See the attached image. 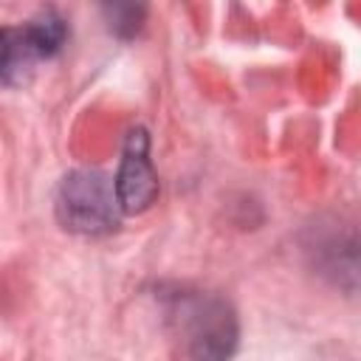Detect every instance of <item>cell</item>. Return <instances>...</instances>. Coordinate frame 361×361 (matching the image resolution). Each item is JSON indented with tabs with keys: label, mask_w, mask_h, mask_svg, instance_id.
<instances>
[{
	"label": "cell",
	"mask_w": 361,
	"mask_h": 361,
	"mask_svg": "<svg viewBox=\"0 0 361 361\" xmlns=\"http://www.w3.org/2000/svg\"><path fill=\"white\" fill-rule=\"evenodd\" d=\"M116 200L121 214H141L158 200V175L149 158V133L144 127H133L124 135L118 172L113 178Z\"/></svg>",
	"instance_id": "4"
},
{
	"label": "cell",
	"mask_w": 361,
	"mask_h": 361,
	"mask_svg": "<svg viewBox=\"0 0 361 361\" xmlns=\"http://www.w3.org/2000/svg\"><path fill=\"white\" fill-rule=\"evenodd\" d=\"M102 14H104L110 34H116L118 39H130L141 31L144 17H147V6H141V3H107V6H102Z\"/></svg>",
	"instance_id": "5"
},
{
	"label": "cell",
	"mask_w": 361,
	"mask_h": 361,
	"mask_svg": "<svg viewBox=\"0 0 361 361\" xmlns=\"http://www.w3.org/2000/svg\"><path fill=\"white\" fill-rule=\"evenodd\" d=\"M175 319L195 361H228L237 350L240 327L231 305L209 293L175 296Z\"/></svg>",
	"instance_id": "3"
},
{
	"label": "cell",
	"mask_w": 361,
	"mask_h": 361,
	"mask_svg": "<svg viewBox=\"0 0 361 361\" xmlns=\"http://www.w3.org/2000/svg\"><path fill=\"white\" fill-rule=\"evenodd\" d=\"M54 212L59 226L73 234H107L121 220L113 178L87 166L62 175L54 197Z\"/></svg>",
	"instance_id": "1"
},
{
	"label": "cell",
	"mask_w": 361,
	"mask_h": 361,
	"mask_svg": "<svg viewBox=\"0 0 361 361\" xmlns=\"http://www.w3.org/2000/svg\"><path fill=\"white\" fill-rule=\"evenodd\" d=\"M65 42L68 23L54 8H42L17 25H0V87L28 79L37 62L56 56Z\"/></svg>",
	"instance_id": "2"
}]
</instances>
